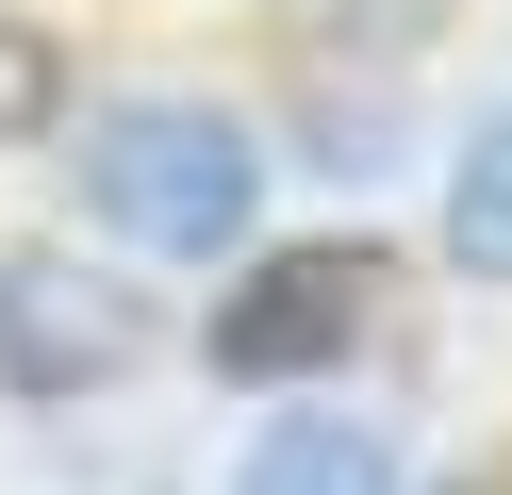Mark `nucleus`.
<instances>
[{"label": "nucleus", "mask_w": 512, "mask_h": 495, "mask_svg": "<svg viewBox=\"0 0 512 495\" xmlns=\"http://www.w3.org/2000/svg\"><path fill=\"white\" fill-rule=\"evenodd\" d=\"M67 132H83L67 182H83L116 264H232L265 231V132L232 99H100Z\"/></svg>", "instance_id": "nucleus-1"}, {"label": "nucleus", "mask_w": 512, "mask_h": 495, "mask_svg": "<svg viewBox=\"0 0 512 495\" xmlns=\"http://www.w3.org/2000/svg\"><path fill=\"white\" fill-rule=\"evenodd\" d=\"M380 314H397V248H364V231L232 248V281H215V314H199V363L232 396H314L331 363L380 347Z\"/></svg>", "instance_id": "nucleus-2"}, {"label": "nucleus", "mask_w": 512, "mask_h": 495, "mask_svg": "<svg viewBox=\"0 0 512 495\" xmlns=\"http://www.w3.org/2000/svg\"><path fill=\"white\" fill-rule=\"evenodd\" d=\"M149 363H166V297L116 248H0V396L17 413H83Z\"/></svg>", "instance_id": "nucleus-3"}, {"label": "nucleus", "mask_w": 512, "mask_h": 495, "mask_svg": "<svg viewBox=\"0 0 512 495\" xmlns=\"http://www.w3.org/2000/svg\"><path fill=\"white\" fill-rule=\"evenodd\" d=\"M232 495H397V446H380L364 413H265L248 429V462H232Z\"/></svg>", "instance_id": "nucleus-4"}, {"label": "nucleus", "mask_w": 512, "mask_h": 495, "mask_svg": "<svg viewBox=\"0 0 512 495\" xmlns=\"http://www.w3.org/2000/svg\"><path fill=\"white\" fill-rule=\"evenodd\" d=\"M430 248L463 264V281H512V99L446 149V198H430Z\"/></svg>", "instance_id": "nucleus-5"}, {"label": "nucleus", "mask_w": 512, "mask_h": 495, "mask_svg": "<svg viewBox=\"0 0 512 495\" xmlns=\"http://www.w3.org/2000/svg\"><path fill=\"white\" fill-rule=\"evenodd\" d=\"M83 116V50L50 17H17V0H0V149H50V132Z\"/></svg>", "instance_id": "nucleus-6"}, {"label": "nucleus", "mask_w": 512, "mask_h": 495, "mask_svg": "<svg viewBox=\"0 0 512 495\" xmlns=\"http://www.w3.org/2000/svg\"><path fill=\"white\" fill-rule=\"evenodd\" d=\"M397 495H413V479H397ZM430 495H479V479H430Z\"/></svg>", "instance_id": "nucleus-7"}]
</instances>
